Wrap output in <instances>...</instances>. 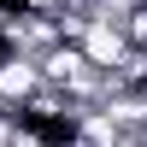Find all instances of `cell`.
I'll return each instance as SVG.
<instances>
[{"label":"cell","instance_id":"obj_1","mask_svg":"<svg viewBox=\"0 0 147 147\" xmlns=\"http://www.w3.org/2000/svg\"><path fill=\"white\" fill-rule=\"evenodd\" d=\"M77 47H82V59H88L94 71H106V77H112V71L124 65V53H129V41H124V30H118V24H88Z\"/></svg>","mask_w":147,"mask_h":147},{"label":"cell","instance_id":"obj_2","mask_svg":"<svg viewBox=\"0 0 147 147\" xmlns=\"http://www.w3.org/2000/svg\"><path fill=\"white\" fill-rule=\"evenodd\" d=\"M24 12H47V18H53V12H65V0H18Z\"/></svg>","mask_w":147,"mask_h":147}]
</instances>
